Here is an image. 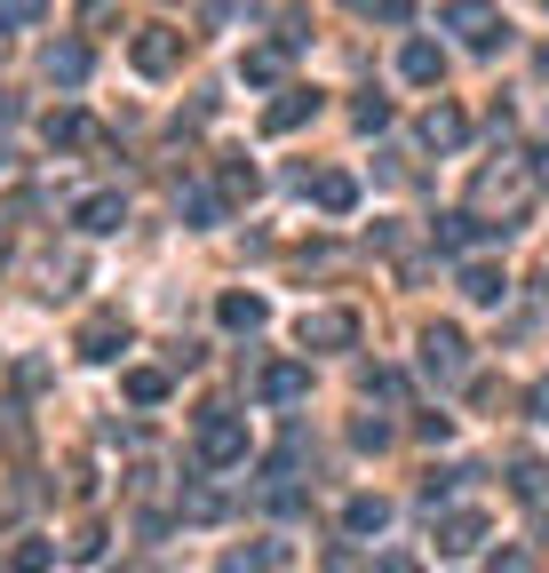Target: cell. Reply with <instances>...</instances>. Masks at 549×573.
Here are the masks:
<instances>
[{
    "instance_id": "obj_1",
    "label": "cell",
    "mask_w": 549,
    "mask_h": 573,
    "mask_svg": "<svg viewBox=\"0 0 549 573\" xmlns=\"http://www.w3.org/2000/svg\"><path fill=\"white\" fill-rule=\"evenodd\" d=\"M191 447H199V462H208V470H239V462H248V422H239L231 407H208Z\"/></svg>"
},
{
    "instance_id": "obj_2",
    "label": "cell",
    "mask_w": 549,
    "mask_h": 573,
    "mask_svg": "<svg viewBox=\"0 0 549 573\" xmlns=\"http://www.w3.org/2000/svg\"><path fill=\"white\" fill-rule=\"evenodd\" d=\"M422 375H430V383H462V375H470L462 327H422Z\"/></svg>"
},
{
    "instance_id": "obj_3",
    "label": "cell",
    "mask_w": 549,
    "mask_h": 573,
    "mask_svg": "<svg viewBox=\"0 0 549 573\" xmlns=\"http://www.w3.org/2000/svg\"><path fill=\"white\" fill-rule=\"evenodd\" d=\"M176 56H184V32H167V24H144V32L128 41V64H135L144 80H167V73H176Z\"/></svg>"
},
{
    "instance_id": "obj_4",
    "label": "cell",
    "mask_w": 549,
    "mask_h": 573,
    "mask_svg": "<svg viewBox=\"0 0 549 573\" xmlns=\"http://www.w3.org/2000/svg\"><path fill=\"white\" fill-rule=\"evenodd\" d=\"M295 343L303 351H351L359 343V319L351 311H303L295 319Z\"/></svg>"
},
{
    "instance_id": "obj_5",
    "label": "cell",
    "mask_w": 549,
    "mask_h": 573,
    "mask_svg": "<svg viewBox=\"0 0 549 573\" xmlns=\"http://www.w3.org/2000/svg\"><path fill=\"white\" fill-rule=\"evenodd\" d=\"M438 24H446V32H462L470 48H494V41H502V9H494V0H454V9H446Z\"/></svg>"
},
{
    "instance_id": "obj_6",
    "label": "cell",
    "mask_w": 549,
    "mask_h": 573,
    "mask_svg": "<svg viewBox=\"0 0 549 573\" xmlns=\"http://www.w3.org/2000/svg\"><path fill=\"white\" fill-rule=\"evenodd\" d=\"M128 343H135V334H128V319H120V311H96V319L80 327V343H73V351H80V359H96V366H105V359H120Z\"/></svg>"
},
{
    "instance_id": "obj_7",
    "label": "cell",
    "mask_w": 549,
    "mask_h": 573,
    "mask_svg": "<svg viewBox=\"0 0 549 573\" xmlns=\"http://www.w3.org/2000/svg\"><path fill=\"white\" fill-rule=\"evenodd\" d=\"M303 390H311V366H303V359H271L255 375V398H271V407H295Z\"/></svg>"
},
{
    "instance_id": "obj_8",
    "label": "cell",
    "mask_w": 549,
    "mask_h": 573,
    "mask_svg": "<svg viewBox=\"0 0 549 573\" xmlns=\"http://www.w3.org/2000/svg\"><path fill=\"white\" fill-rule=\"evenodd\" d=\"M73 223L88 231V240H112V231L128 223V199H120V191H88L80 208H73Z\"/></svg>"
},
{
    "instance_id": "obj_9",
    "label": "cell",
    "mask_w": 549,
    "mask_h": 573,
    "mask_svg": "<svg viewBox=\"0 0 549 573\" xmlns=\"http://www.w3.org/2000/svg\"><path fill=\"white\" fill-rule=\"evenodd\" d=\"M486 231H494V223L477 216V208H454V216H438V223H430V240H438L446 255H470L477 240H486Z\"/></svg>"
},
{
    "instance_id": "obj_10",
    "label": "cell",
    "mask_w": 549,
    "mask_h": 573,
    "mask_svg": "<svg viewBox=\"0 0 549 573\" xmlns=\"http://www.w3.org/2000/svg\"><path fill=\"white\" fill-rule=\"evenodd\" d=\"M477 542H486V510H446L438 518V550L446 558H470Z\"/></svg>"
},
{
    "instance_id": "obj_11",
    "label": "cell",
    "mask_w": 549,
    "mask_h": 573,
    "mask_svg": "<svg viewBox=\"0 0 549 573\" xmlns=\"http://www.w3.org/2000/svg\"><path fill=\"white\" fill-rule=\"evenodd\" d=\"M303 120H319V96H311V88H279V104L263 112V128H271V136H295Z\"/></svg>"
},
{
    "instance_id": "obj_12",
    "label": "cell",
    "mask_w": 549,
    "mask_h": 573,
    "mask_svg": "<svg viewBox=\"0 0 549 573\" xmlns=\"http://www.w3.org/2000/svg\"><path fill=\"white\" fill-rule=\"evenodd\" d=\"M303 191H311L327 216H351V208H359V176H342V167H327V176H303Z\"/></svg>"
},
{
    "instance_id": "obj_13",
    "label": "cell",
    "mask_w": 549,
    "mask_h": 573,
    "mask_svg": "<svg viewBox=\"0 0 549 573\" xmlns=\"http://www.w3.org/2000/svg\"><path fill=\"white\" fill-rule=\"evenodd\" d=\"M216 319H223L231 334H255V327L271 319V302H263V295H248V287H231V295L216 302Z\"/></svg>"
},
{
    "instance_id": "obj_14",
    "label": "cell",
    "mask_w": 549,
    "mask_h": 573,
    "mask_svg": "<svg viewBox=\"0 0 549 573\" xmlns=\"http://www.w3.org/2000/svg\"><path fill=\"white\" fill-rule=\"evenodd\" d=\"M398 73L415 80V88H438V80H446V48H438V41H406V56H398Z\"/></svg>"
},
{
    "instance_id": "obj_15",
    "label": "cell",
    "mask_w": 549,
    "mask_h": 573,
    "mask_svg": "<svg viewBox=\"0 0 549 573\" xmlns=\"http://www.w3.org/2000/svg\"><path fill=\"white\" fill-rule=\"evenodd\" d=\"M462 295L470 302H502L509 295V272H502V263H486V255H470L462 263Z\"/></svg>"
},
{
    "instance_id": "obj_16",
    "label": "cell",
    "mask_w": 549,
    "mask_h": 573,
    "mask_svg": "<svg viewBox=\"0 0 549 573\" xmlns=\"http://www.w3.org/2000/svg\"><path fill=\"white\" fill-rule=\"evenodd\" d=\"M279 73H287V41H263V48L239 56V80H248V88H271Z\"/></svg>"
},
{
    "instance_id": "obj_17",
    "label": "cell",
    "mask_w": 549,
    "mask_h": 573,
    "mask_svg": "<svg viewBox=\"0 0 549 573\" xmlns=\"http://www.w3.org/2000/svg\"><path fill=\"white\" fill-rule=\"evenodd\" d=\"M41 73H48L56 88H80V80H88V48H80V41H56V48L41 56Z\"/></svg>"
},
{
    "instance_id": "obj_18",
    "label": "cell",
    "mask_w": 549,
    "mask_h": 573,
    "mask_svg": "<svg viewBox=\"0 0 549 573\" xmlns=\"http://www.w3.org/2000/svg\"><path fill=\"white\" fill-rule=\"evenodd\" d=\"M462 136H470V120H462L454 104H430V112H422V144H430V152H454Z\"/></svg>"
},
{
    "instance_id": "obj_19",
    "label": "cell",
    "mask_w": 549,
    "mask_h": 573,
    "mask_svg": "<svg viewBox=\"0 0 549 573\" xmlns=\"http://www.w3.org/2000/svg\"><path fill=\"white\" fill-rule=\"evenodd\" d=\"M383 526H391L383 494H351V502H342V533H383Z\"/></svg>"
},
{
    "instance_id": "obj_20",
    "label": "cell",
    "mask_w": 549,
    "mask_h": 573,
    "mask_svg": "<svg viewBox=\"0 0 549 573\" xmlns=\"http://www.w3.org/2000/svg\"><path fill=\"white\" fill-rule=\"evenodd\" d=\"M41 136H48V152H80L96 128H88V112H48V120H41Z\"/></svg>"
},
{
    "instance_id": "obj_21",
    "label": "cell",
    "mask_w": 549,
    "mask_h": 573,
    "mask_svg": "<svg viewBox=\"0 0 549 573\" xmlns=\"http://www.w3.org/2000/svg\"><path fill=\"white\" fill-rule=\"evenodd\" d=\"M509 486H518V502L549 510V462H541V454H518V470H509Z\"/></svg>"
},
{
    "instance_id": "obj_22",
    "label": "cell",
    "mask_w": 549,
    "mask_h": 573,
    "mask_svg": "<svg viewBox=\"0 0 549 573\" xmlns=\"http://www.w3.org/2000/svg\"><path fill=\"white\" fill-rule=\"evenodd\" d=\"M120 390H128V407H160V398H167V375H160V366H128Z\"/></svg>"
},
{
    "instance_id": "obj_23",
    "label": "cell",
    "mask_w": 549,
    "mask_h": 573,
    "mask_svg": "<svg viewBox=\"0 0 549 573\" xmlns=\"http://www.w3.org/2000/svg\"><path fill=\"white\" fill-rule=\"evenodd\" d=\"M176 208H184L199 231H208V223H223V208H231V199H223V191H208V184H191V191H176Z\"/></svg>"
},
{
    "instance_id": "obj_24",
    "label": "cell",
    "mask_w": 549,
    "mask_h": 573,
    "mask_svg": "<svg viewBox=\"0 0 549 573\" xmlns=\"http://www.w3.org/2000/svg\"><path fill=\"white\" fill-rule=\"evenodd\" d=\"M279 565H287L279 542H255V550H231V558H223V573H279Z\"/></svg>"
},
{
    "instance_id": "obj_25",
    "label": "cell",
    "mask_w": 549,
    "mask_h": 573,
    "mask_svg": "<svg viewBox=\"0 0 549 573\" xmlns=\"http://www.w3.org/2000/svg\"><path fill=\"white\" fill-rule=\"evenodd\" d=\"M351 16H383V24H406L415 16V0H342Z\"/></svg>"
},
{
    "instance_id": "obj_26",
    "label": "cell",
    "mask_w": 549,
    "mask_h": 573,
    "mask_svg": "<svg viewBox=\"0 0 549 573\" xmlns=\"http://www.w3.org/2000/svg\"><path fill=\"white\" fill-rule=\"evenodd\" d=\"M366 398H383V407H398V398H406V375H398V366H374V375H366Z\"/></svg>"
},
{
    "instance_id": "obj_27",
    "label": "cell",
    "mask_w": 549,
    "mask_h": 573,
    "mask_svg": "<svg viewBox=\"0 0 549 573\" xmlns=\"http://www.w3.org/2000/svg\"><path fill=\"white\" fill-rule=\"evenodd\" d=\"M9 573H48V542H17L9 550Z\"/></svg>"
},
{
    "instance_id": "obj_28",
    "label": "cell",
    "mask_w": 549,
    "mask_h": 573,
    "mask_svg": "<svg viewBox=\"0 0 549 573\" xmlns=\"http://www.w3.org/2000/svg\"><path fill=\"white\" fill-rule=\"evenodd\" d=\"M255 184H263V176H255V167H239V159L223 167V199H255Z\"/></svg>"
},
{
    "instance_id": "obj_29",
    "label": "cell",
    "mask_w": 549,
    "mask_h": 573,
    "mask_svg": "<svg viewBox=\"0 0 549 573\" xmlns=\"http://www.w3.org/2000/svg\"><path fill=\"white\" fill-rule=\"evenodd\" d=\"M41 9H48V0H0V32H9V24H41Z\"/></svg>"
},
{
    "instance_id": "obj_30",
    "label": "cell",
    "mask_w": 549,
    "mask_h": 573,
    "mask_svg": "<svg viewBox=\"0 0 549 573\" xmlns=\"http://www.w3.org/2000/svg\"><path fill=\"white\" fill-rule=\"evenodd\" d=\"M73 558H80V565L105 558V526H80V533H73Z\"/></svg>"
},
{
    "instance_id": "obj_31",
    "label": "cell",
    "mask_w": 549,
    "mask_h": 573,
    "mask_svg": "<svg viewBox=\"0 0 549 573\" xmlns=\"http://www.w3.org/2000/svg\"><path fill=\"white\" fill-rule=\"evenodd\" d=\"M327 573H366V550H351V542H334V550H327Z\"/></svg>"
},
{
    "instance_id": "obj_32",
    "label": "cell",
    "mask_w": 549,
    "mask_h": 573,
    "mask_svg": "<svg viewBox=\"0 0 549 573\" xmlns=\"http://www.w3.org/2000/svg\"><path fill=\"white\" fill-rule=\"evenodd\" d=\"M351 120H359V128H366V136H374V128H391V104H383V96H366V104H359Z\"/></svg>"
},
{
    "instance_id": "obj_33",
    "label": "cell",
    "mask_w": 549,
    "mask_h": 573,
    "mask_svg": "<svg viewBox=\"0 0 549 573\" xmlns=\"http://www.w3.org/2000/svg\"><path fill=\"white\" fill-rule=\"evenodd\" d=\"M351 438H359V447H391V422H374V415H366V422H351Z\"/></svg>"
},
{
    "instance_id": "obj_34",
    "label": "cell",
    "mask_w": 549,
    "mask_h": 573,
    "mask_svg": "<svg viewBox=\"0 0 549 573\" xmlns=\"http://www.w3.org/2000/svg\"><path fill=\"white\" fill-rule=\"evenodd\" d=\"M494 573H534V558H526V550H502V558H494Z\"/></svg>"
},
{
    "instance_id": "obj_35",
    "label": "cell",
    "mask_w": 549,
    "mask_h": 573,
    "mask_svg": "<svg viewBox=\"0 0 549 573\" xmlns=\"http://www.w3.org/2000/svg\"><path fill=\"white\" fill-rule=\"evenodd\" d=\"M526 407H534V422H549V375L534 383V398H526Z\"/></svg>"
},
{
    "instance_id": "obj_36",
    "label": "cell",
    "mask_w": 549,
    "mask_h": 573,
    "mask_svg": "<svg viewBox=\"0 0 549 573\" xmlns=\"http://www.w3.org/2000/svg\"><path fill=\"white\" fill-rule=\"evenodd\" d=\"M383 573H415V558H406V550H391V558H383Z\"/></svg>"
},
{
    "instance_id": "obj_37",
    "label": "cell",
    "mask_w": 549,
    "mask_h": 573,
    "mask_svg": "<svg viewBox=\"0 0 549 573\" xmlns=\"http://www.w3.org/2000/svg\"><path fill=\"white\" fill-rule=\"evenodd\" d=\"M534 184H541V191H549V144H541V152H534Z\"/></svg>"
},
{
    "instance_id": "obj_38",
    "label": "cell",
    "mask_w": 549,
    "mask_h": 573,
    "mask_svg": "<svg viewBox=\"0 0 549 573\" xmlns=\"http://www.w3.org/2000/svg\"><path fill=\"white\" fill-rule=\"evenodd\" d=\"M0 263H9V240H0Z\"/></svg>"
},
{
    "instance_id": "obj_39",
    "label": "cell",
    "mask_w": 549,
    "mask_h": 573,
    "mask_svg": "<svg viewBox=\"0 0 549 573\" xmlns=\"http://www.w3.org/2000/svg\"><path fill=\"white\" fill-rule=\"evenodd\" d=\"M0 159H9V152H0Z\"/></svg>"
}]
</instances>
